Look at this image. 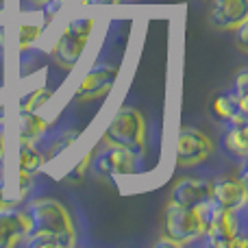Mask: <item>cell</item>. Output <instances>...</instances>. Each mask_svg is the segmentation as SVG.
<instances>
[{"label":"cell","mask_w":248,"mask_h":248,"mask_svg":"<svg viewBox=\"0 0 248 248\" xmlns=\"http://www.w3.org/2000/svg\"><path fill=\"white\" fill-rule=\"evenodd\" d=\"M211 150H214V141L201 128L183 126L179 131V135H176L174 159L181 168H192V166L207 161Z\"/></svg>","instance_id":"52a82bcc"},{"label":"cell","mask_w":248,"mask_h":248,"mask_svg":"<svg viewBox=\"0 0 248 248\" xmlns=\"http://www.w3.org/2000/svg\"><path fill=\"white\" fill-rule=\"evenodd\" d=\"M233 94L246 103V96H248V68H240V72L235 74V81H233Z\"/></svg>","instance_id":"d6986e66"},{"label":"cell","mask_w":248,"mask_h":248,"mask_svg":"<svg viewBox=\"0 0 248 248\" xmlns=\"http://www.w3.org/2000/svg\"><path fill=\"white\" fill-rule=\"evenodd\" d=\"M92 172L100 179L107 176H131L137 172V155H133L131 150L120 148L116 144H107L98 150L96 155H92L90 159Z\"/></svg>","instance_id":"8992f818"},{"label":"cell","mask_w":248,"mask_h":248,"mask_svg":"<svg viewBox=\"0 0 248 248\" xmlns=\"http://www.w3.org/2000/svg\"><path fill=\"white\" fill-rule=\"evenodd\" d=\"M17 140L24 141H37L44 133L48 131V122L46 118H42L37 111H26V109H20L17 113Z\"/></svg>","instance_id":"5bb4252c"},{"label":"cell","mask_w":248,"mask_h":248,"mask_svg":"<svg viewBox=\"0 0 248 248\" xmlns=\"http://www.w3.org/2000/svg\"><path fill=\"white\" fill-rule=\"evenodd\" d=\"M163 235L174 240L179 246L192 244L205 235V222H202L201 211L192 207H181L174 202L166 205L163 214Z\"/></svg>","instance_id":"5b68a950"},{"label":"cell","mask_w":248,"mask_h":248,"mask_svg":"<svg viewBox=\"0 0 248 248\" xmlns=\"http://www.w3.org/2000/svg\"><path fill=\"white\" fill-rule=\"evenodd\" d=\"M222 146L227 153L244 159L248 155V126L246 124H231L222 135Z\"/></svg>","instance_id":"2e32d148"},{"label":"cell","mask_w":248,"mask_h":248,"mask_svg":"<svg viewBox=\"0 0 248 248\" xmlns=\"http://www.w3.org/2000/svg\"><path fill=\"white\" fill-rule=\"evenodd\" d=\"M90 159H92V153L85 155V157L81 159V163H78V166L74 168V170L70 172L68 176H65V181H68V183H81V181L85 179V174H87V168H90Z\"/></svg>","instance_id":"ffe728a7"},{"label":"cell","mask_w":248,"mask_h":248,"mask_svg":"<svg viewBox=\"0 0 248 248\" xmlns=\"http://www.w3.org/2000/svg\"><path fill=\"white\" fill-rule=\"evenodd\" d=\"M131 2H135V0H131Z\"/></svg>","instance_id":"484cf974"},{"label":"cell","mask_w":248,"mask_h":248,"mask_svg":"<svg viewBox=\"0 0 248 248\" xmlns=\"http://www.w3.org/2000/svg\"><path fill=\"white\" fill-rule=\"evenodd\" d=\"M118 78V65L113 63H96L90 72L83 77L81 85H78L74 100L77 103H92L111 92L113 83Z\"/></svg>","instance_id":"ba28073f"},{"label":"cell","mask_w":248,"mask_h":248,"mask_svg":"<svg viewBox=\"0 0 248 248\" xmlns=\"http://www.w3.org/2000/svg\"><path fill=\"white\" fill-rule=\"evenodd\" d=\"M9 202L4 201V194H2V187H0V207H7Z\"/></svg>","instance_id":"cb8c5ba5"},{"label":"cell","mask_w":248,"mask_h":248,"mask_svg":"<svg viewBox=\"0 0 248 248\" xmlns=\"http://www.w3.org/2000/svg\"><path fill=\"white\" fill-rule=\"evenodd\" d=\"M205 222V235L214 248H231L233 240L240 235V220L233 209H224L209 198L198 207Z\"/></svg>","instance_id":"277c9868"},{"label":"cell","mask_w":248,"mask_h":248,"mask_svg":"<svg viewBox=\"0 0 248 248\" xmlns=\"http://www.w3.org/2000/svg\"><path fill=\"white\" fill-rule=\"evenodd\" d=\"M231 33H235V46L240 48V52H244L246 55L248 52V39H246L248 37V22L244 20L240 26H235Z\"/></svg>","instance_id":"44dd1931"},{"label":"cell","mask_w":248,"mask_h":248,"mask_svg":"<svg viewBox=\"0 0 248 248\" xmlns=\"http://www.w3.org/2000/svg\"><path fill=\"white\" fill-rule=\"evenodd\" d=\"M96 29V17L92 16H83V17H74L65 24V29L61 31V35L57 37L55 46H52L50 55L61 68L72 70L78 63L83 50H85L87 42H90L92 33Z\"/></svg>","instance_id":"3957f363"},{"label":"cell","mask_w":248,"mask_h":248,"mask_svg":"<svg viewBox=\"0 0 248 248\" xmlns=\"http://www.w3.org/2000/svg\"><path fill=\"white\" fill-rule=\"evenodd\" d=\"M31 2H35V4H44L46 0H31Z\"/></svg>","instance_id":"d4e9b609"},{"label":"cell","mask_w":248,"mask_h":248,"mask_svg":"<svg viewBox=\"0 0 248 248\" xmlns=\"http://www.w3.org/2000/svg\"><path fill=\"white\" fill-rule=\"evenodd\" d=\"M31 220V231L26 244L31 248H70L77 244L70 211L55 198H37L26 209Z\"/></svg>","instance_id":"6da1fadb"},{"label":"cell","mask_w":248,"mask_h":248,"mask_svg":"<svg viewBox=\"0 0 248 248\" xmlns=\"http://www.w3.org/2000/svg\"><path fill=\"white\" fill-rule=\"evenodd\" d=\"M211 113L220 122L227 124H246V103H242L235 94H220L211 105Z\"/></svg>","instance_id":"4fadbf2b"},{"label":"cell","mask_w":248,"mask_h":248,"mask_svg":"<svg viewBox=\"0 0 248 248\" xmlns=\"http://www.w3.org/2000/svg\"><path fill=\"white\" fill-rule=\"evenodd\" d=\"M50 98H52L50 87H37V90L29 92L24 98H20V109H26V111H37V109H42Z\"/></svg>","instance_id":"e0dca14e"},{"label":"cell","mask_w":248,"mask_h":248,"mask_svg":"<svg viewBox=\"0 0 248 248\" xmlns=\"http://www.w3.org/2000/svg\"><path fill=\"white\" fill-rule=\"evenodd\" d=\"M31 220L26 211L13 209V205L0 207V248H13L26 240Z\"/></svg>","instance_id":"9c48e42d"},{"label":"cell","mask_w":248,"mask_h":248,"mask_svg":"<svg viewBox=\"0 0 248 248\" xmlns=\"http://www.w3.org/2000/svg\"><path fill=\"white\" fill-rule=\"evenodd\" d=\"M42 24H20L17 26V46L24 50L31 44H35L42 35Z\"/></svg>","instance_id":"ac0fdd59"},{"label":"cell","mask_w":248,"mask_h":248,"mask_svg":"<svg viewBox=\"0 0 248 248\" xmlns=\"http://www.w3.org/2000/svg\"><path fill=\"white\" fill-rule=\"evenodd\" d=\"M248 20V0H211L209 22L218 31H233Z\"/></svg>","instance_id":"30bf717a"},{"label":"cell","mask_w":248,"mask_h":248,"mask_svg":"<svg viewBox=\"0 0 248 248\" xmlns=\"http://www.w3.org/2000/svg\"><path fill=\"white\" fill-rule=\"evenodd\" d=\"M211 198V183L209 181H201V179H192V176H185L179 183L172 187L170 192V201L174 205L181 207H201L202 202H207Z\"/></svg>","instance_id":"8fae6325"},{"label":"cell","mask_w":248,"mask_h":248,"mask_svg":"<svg viewBox=\"0 0 248 248\" xmlns=\"http://www.w3.org/2000/svg\"><path fill=\"white\" fill-rule=\"evenodd\" d=\"M87 2L94 7H116V4H120V0H87Z\"/></svg>","instance_id":"603a6c76"},{"label":"cell","mask_w":248,"mask_h":248,"mask_svg":"<svg viewBox=\"0 0 248 248\" xmlns=\"http://www.w3.org/2000/svg\"><path fill=\"white\" fill-rule=\"evenodd\" d=\"M246 183L242 179H235V176H224V179H218L211 183V201L218 202L224 209H242L246 205Z\"/></svg>","instance_id":"7c38bea8"},{"label":"cell","mask_w":248,"mask_h":248,"mask_svg":"<svg viewBox=\"0 0 248 248\" xmlns=\"http://www.w3.org/2000/svg\"><path fill=\"white\" fill-rule=\"evenodd\" d=\"M17 170L26 172V174H35L46 166V155L39 153V148L35 146V141H17Z\"/></svg>","instance_id":"9a60e30c"},{"label":"cell","mask_w":248,"mask_h":248,"mask_svg":"<svg viewBox=\"0 0 248 248\" xmlns=\"http://www.w3.org/2000/svg\"><path fill=\"white\" fill-rule=\"evenodd\" d=\"M4 150H7V126H4V122L0 120V159H2Z\"/></svg>","instance_id":"7402d4cb"},{"label":"cell","mask_w":248,"mask_h":248,"mask_svg":"<svg viewBox=\"0 0 248 248\" xmlns=\"http://www.w3.org/2000/svg\"><path fill=\"white\" fill-rule=\"evenodd\" d=\"M105 141L107 144H116L120 148L131 150L133 155H144L146 153V120L137 109L122 107L113 113L105 128Z\"/></svg>","instance_id":"7a4b0ae2"}]
</instances>
